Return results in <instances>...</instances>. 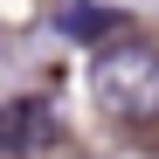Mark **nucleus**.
<instances>
[{
  "instance_id": "nucleus-1",
  "label": "nucleus",
  "mask_w": 159,
  "mask_h": 159,
  "mask_svg": "<svg viewBox=\"0 0 159 159\" xmlns=\"http://www.w3.org/2000/svg\"><path fill=\"white\" fill-rule=\"evenodd\" d=\"M90 90L104 104V118L118 125H152L159 118V48L152 42H104L90 62Z\"/></svg>"
},
{
  "instance_id": "nucleus-2",
  "label": "nucleus",
  "mask_w": 159,
  "mask_h": 159,
  "mask_svg": "<svg viewBox=\"0 0 159 159\" xmlns=\"http://www.w3.org/2000/svg\"><path fill=\"white\" fill-rule=\"evenodd\" d=\"M56 139H62V125L42 97H7L0 104V152L7 159H42Z\"/></svg>"
},
{
  "instance_id": "nucleus-3",
  "label": "nucleus",
  "mask_w": 159,
  "mask_h": 159,
  "mask_svg": "<svg viewBox=\"0 0 159 159\" xmlns=\"http://www.w3.org/2000/svg\"><path fill=\"white\" fill-rule=\"evenodd\" d=\"M56 28L76 35V42H97L104 28H125V21H118V14H104V7H90V0H69V7L56 14Z\"/></svg>"
}]
</instances>
